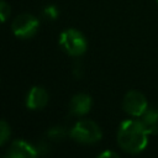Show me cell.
I'll return each instance as SVG.
<instances>
[{
    "label": "cell",
    "mask_w": 158,
    "mask_h": 158,
    "mask_svg": "<svg viewBox=\"0 0 158 158\" xmlns=\"http://www.w3.org/2000/svg\"><path fill=\"white\" fill-rule=\"evenodd\" d=\"M148 135L149 133L141 120L128 118L120 123L117 131V143L125 152L137 154L147 147Z\"/></svg>",
    "instance_id": "cell-1"
},
{
    "label": "cell",
    "mask_w": 158,
    "mask_h": 158,
    "mask_svg": "<svg viewBox=\"0 0 158 158\" xmlns=\"http://www.w3.org/2000/svg\"><path fill=\"white\" fill-rule=\"evenodd\" d=\"M102 132L100 127L91 120L78 121L70 130V137L83 144H93L101 139Z\"/></svg>",
    "instance_id": "cell-2"
},
{
    "label": "cell",
    "mask_w": 158,
    "mask_h": 158,
    "mask_svg": "<svg viewBox=\"0 0 158 158\" xmlns=\"http://www.w3.org/2000/svg\"><path fill=\"white\" fill-rule=\"evenodd\" d=\"M59 43L63 47V49L73 57H78V56L84 54L86 51V47H88V43H86L84 35L75 28L64 30L60 33Z\"/></svg>",
    "instance_id": "cell-3"
},
{
    "label": "cell",
    "mask_w": 158,
    "mask_h": 158,
    "mask_svg": "<svg viewBox=\"0 0 158 158\" xmlns=\"http://www.w3.org/2000/svg\"><path fill=\"white\" fill-rule=\"evenodd\" d=\"M38 27H40L38 19L31 14L19 15L11 25L14 35L22 40H27V38H31L32 36H35Z\"/></svg>",
    "instance_id": "cell-4"
},
{
    "label": "cell",
    "mask_w": 158,
    "mask_h": 158,
    "mask_svg": "<svg viewBox=\"0 0 158 158\" xmlns=\"http://www.w3.org/2000/svg\"><path fill=\"white\" fill-rule=\"evenodd\" d=\"M122 107L126 114L132 117H141L148 109L146 96L138 90H130L123 96Z\"/></svg>",
    "instance_id": "cell-5"
},
{
    "label": "cell",
    "mask_w": 158,
    "mask_h": 158,
    "mask_svg": "<svg viewBox=\"0 0 158 158\" xmlns=\"http://www.w3.org/2000/svg\"><path fill=\"white\" fill-rule=\"evenodd\" d=\"M38 152L33 146L21 139L14 141L6 153V156L11 158H35Z\"/></svg>",
    "instance_id": "cell-6"
},
{
    "label": "cell",
    "mask_w": 158,
    "mask_h": 158,
    "mask_svg": "<svg viewBox=\"0 0 158 158\" xmlns=\"http://www.w3.org/2000/svg\"><path fill=\"white\" fill-rule=\"evenodd\" d=\"M48 93L42 86H33L27 94L26 106L31 110L43 109L48 102Z\"/></svg>",
    "instance_id": "cell-7"
},
{
    "label": "cell",
    "mask_w": 158,
    "mask_h": 158,
    "mask_svg": "<svg viewBox=\"0 0 158 158\" xmlns=\"http://www.w3.org/2000/svg\"><path fill=\"white\" fill-rule=\"evenodd\" d=\"M69 109H70V112L75 116L86 115L91 109V98H90V95L84 94V93L75 94L72 98L70 102H69Z\"/></svg>",
    "instance_id": "cell-8"
},
{
    "label": "cell",
    "mask_w": 158,
    "mask_h": 158,
    "mask_svg": "<svg viewBox=\"0 0 158 158\" xmlns=\"http://www.w3.org/2000/svg\"><path fill=\"white\" fill-rule=\"evenodd\" d=\"M139 120L149 135H156L158 132V109H147Z\"/></svg>",
    "instance_id": "cell-9"
},
{
    "label": "cell",
    "mask_w": 158,
    "mask_h": 158,
    "mask_svg": "<svg viewBox=\"0 0 158 158\" xmlns=\"http://www.w3.org/2000/svg\"><path fill=\"white\" fill-rule=\"evenodd\" d=\"M10 135H11V130L9 123L4 120H0V146L5 144L9 141Z\"/></svg>",
    "instance_id": "cell-10"
},
{
    "label": "cell",
    "mask_w": 158,
    "mask_h": 158,
    "mask_svg": "<svg viewBox=\"0 0 158 158\" xmlns=\"http://www.w3.org/2000/svg\"><path fill=\"white\" fill-rule=\"evenodd\" d=\"M11 14V7L10 5L4 1V0H0V22H5L9 16Z\"/></svg>",
    "instance_id": "cell-11"
},
{
    "label": "cell",
    "mask_w": 158,
    "mask_h": 158,
    "mask_svg": "<svg viewBox=\"0 0 158 158\" xmlns=\"http://www.w3.org/2000/svg\"><path fill=\"white\" fill-rule=\"evenodd\" d=\"M58 14L59 12H58L57 7L53 6V5H49V6H47V7L43 9V16L47 20H56L58 17Z\"/></svg>",
    "instance_id": "cell-12"
},
{
    "label": "cell",
    "mask_w": 158,
    "mask_h": 158,
    "mask_svg": "<svg viewBox=\"0 0 158 158\" xmlns=\"http://www.w3.org/2000/svg\"><path fill=\"white\" fill-rule=\"evenodd\" d=\"M48 135L51 136V137H53V138H62L63 136H64V131H63V128H60V127H54V128H52L49 132H48Z\"/></svg>",
    "instance_id": "cell-13"
},
{
    "label": "cell",
    "mask_w": 158,
    "mask_h": 158,
    "mask_svg": "<svg viewBox=\"0 0 158 158\" xmlns=\"http://www.w3.org/2000/svg\"><path fill=\"white\" fill-rule=\"evenodd\" d=\"M98 157H99V158H106V157H118V154H117V153H115V152H112V151H105V152L100 153Z\"/></svg>",
    "instance_id": "cell-14"
},
{
    "label": "cell",
    "mask_w": 158,
    "mask_h": 158,
    "mask_svg": "<svg viewBox=\"0 0 158 158\" xmlns=\"http://www.w3.org/2000/svg\"><path fill=\"white\" fill-rule=\"evenodd\" d=\"M157 1H158V0H157Z\"/></svg>",
    "instance_id": "cell-15"
}]
</instances>
